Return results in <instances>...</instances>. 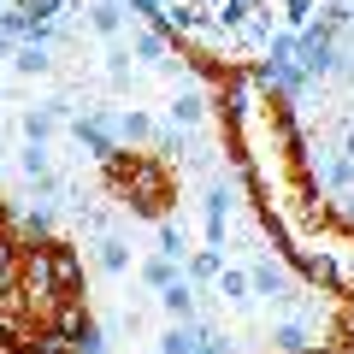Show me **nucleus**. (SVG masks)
Returning <instances> with one entry per match:
<instances>
[{"label": "nucleus", "instance_id": "f257e3e1", "mask_svg": "<svg viewBox=\"0 0 354 354\" xmlns=\"http://www.w3.org/2000/svg\"><path fill=\"white\" fill-rule=\"evenodd\" d=\"M65 301H77V260L59 242H30V254L18 260V307L36 313V325H48Z\"/></svg>", "mask_w": 354, "mask_h": 354}, {"label": "nucleus", "instance_id": "f03ea898", "mask_svg": "<svg viewBox=\"0 0 354 354\" xmlns=\"http://www.w3.org/2000/svg\"><path fill=\"white\" fill-rule=\"evenodd\" d=\"M113 183H118V195H130V207H136V213H160V207L171 201L165 165L142 160V153H130V171H124V160H113Z\"/></svg>", "mask_w": 354, "mask_h": 354}, {"label": "nucleus", "instance_id": "7ed1b4c3", "mask_svg": "<svg viewBox=\"0 0 354 354\" xmlns=\"http://www.w3.org/2000/svg\"><path fill=\"white\" fill-rule=\"evenodd\" d=\"M48 330L59 337V348H65V354H106V337H101V325H95V319H88L77 301H65L59 313L48 319Z\"/></svg>", "mask_w": 354, "mask_h": 354}, {"label": "nucleus", "instance_id": "20e7f679", "mask_svg": "<svg viewBox=\"0 0 354 354\" xmlns=\"http://www.w3.org/2000/svg\"><path fill=\"white\" fill-rule=\"evenodd\" d=\"M248 283H254V295H260V301H272V307H295L301 301V283L290 278V272H283L278 260H272V254H266V260H254V272H248Z\"/></svg>", "mask_w": 354, "mask_h": 354}, {"label": "nucleus", "instance_id": "39448f33", "mask_svg": "<svg viewBox=\"0 0 354 354\" xmlns=\"http://www.w3.org/2000/svg\"><path fill=\"white\" fill-rule=\"evenodd\" d=\"M95 113L106 118V130L118 136V148H124V142H130V148H136V142H153V130H160L148 113H142V106H124V113H106V106H95Z\"/></svg>", "mask_w": 354, "mask_h": 354}, {"label": "nucleus", "instance_id": "423d86ee", "mask_svg": "<svg viewBox=\"0 0 354 354\" xmlns=\"http://www.w3.org/2000/svg\"><path fill=\"white\" fill-rule=\"evenodd\" d=\"M165 118H171V124H183V130L207 124V95H201V83L171 88V101H165Z\"/></svg>", "mask_w": 354, "mask_h": 354}, {"label": "nucleus", "instance_id": "0eeeda50", "mask_svg": "<svg viewBox=\"0 0 354 354\" xmlns=\"http://www.w3.org/2000/svg\"><path fill=\"white\" fill-rule=\"evenodd\" d=\"M266 342H272V354H319V342H313V330H307V319H278Z\"/></svg>", "mask_w": 354, "mask_h": 354}, {"label": "nucleus", "instance_id": "6e6552de", "mask_svg": "<svg viewBox=\"0 0 354 354\" xmlns=\"http://www.w3.org/2000/svg\"><path fill=\"white\" fill-rule=\"evenodd\" d=\"M18 171H24L41 195H59V177H53V165H48V142H24V153H18Z\"/></svg>", "mask_w": 354, "mask_h": 354}, {"label": "nucleus", "instance_id": "1a4fd4ad", "mask_svg": "<svg viewBox=\"0 0 354 354\" xmlns=\"http://www.w3.org/2000/svg\"><path fill=\"white\" fill-rule=\"evenodd\" d=\"M88 30L101 41H118V30H124V0H88Z\"/></svg>", "mask_w": 354, "mask_h": 354}, {"label": "nucleus", "instance_id": "9d476101", "mask_svg": "<svg viewBox=\"0 0 354 354\" xmlns=\"http://www.w3.org/2000/svg\"><path fill=\"white\" fill-rule=\"evenodd\" d=\"M12 65H18L24 77H48V71H53V53H48V41H41V36H24V41L12 48Z\"/></svg>", "mask_w": 354, "mask_h": 354}, {"label": "nucleus", "instance_id": "9b49d317", "mask_svg": "<svg viewBox=\"0 0 354 354\" xmlns=\"http://www.w3.org/2000/svg\"><path fill=\"white\" fill-rule=\"evenodd\" d=\"M195 348H201V325L195 319H171L160 330V354H195Z\"/></svg>", "mask_w": 354, "mask_h": 354}, {"label": "nucleus", "instance_id": "f8f14e48", "mask_svg": "<svg viewBox=\"0 0 354 354\" xmlns=\"http://www.w3.org/2000/svg\"><path fill=\"white\" fill-rule=\"evenodd\" d=\"M218 272H225V248H189V283L195 290H213Z\"/></svg>", "mask_w": 354, "mask_h": 354}, {"label": "nucleus", "instance_id": "ddd939ff", "mask_svg": "<svg viewBox=\"0 0 354 354\" xmlns=\"http://www.w3.org/2000/svg\"><path fill=\"white\" fill-rule=\"evenodd\" d=\"M59 124H65V118L53 113L48 101H41V106H30V113L18 118V130H24V142H53V130H59Z\"/></svg>", "mask_w": 354, "mask_h": 354}, {"label": "nucleus", "instance_id": "4468645a", "mask_svg": "<svg viewBox=\"0 0 354 354\" xmlns=\"http://www.w3.org/2000/svg\"><path fill=\"white\" fill-rule=\"evenodd\" d=\"M95 260H101L106 278H124V272H130V248H124V236H113V230H106V236L95 242Z\"/></svg>", "mask_w": 354, "mask_h": 354}, {"label": "nucleus", "instance_id": "2eb2a0df", "mask_svg": "<svg viewBox=\"0 0 354 354\" xmlns=\"http://www.w3.org/2000/svg\"><path fill=\"white\" fill-rule=\"evenodd\" d=\"M160 307H165L171 319H195V283H189V278H171V283L160 290Z\"/></svg>", "mask_w": 354, "mask_h": 354}, {"label": "nucleus", "instance_id": "dca6fc26", "mask_svg": "<svg viewBox=\"0 0 354 354\" xmlns=\"http://www.w3.org/2000/svg\"><path fill=\"white\" fill-rule=\"evenodd\" d=\"M218 295H225V307H248V301H254V283H248V272L225 266V272H218Z\"/></svg>", "mask_w": 354, "mask_h": 354}, {"label": "nucleus", "instance_id": "f3484780", "mask_svg": "<svg viewBox=\"0 0 354 354\" xmlns=\"http://www.w3.org/2000/svg\"><path fill=\"white\" fill-rule=\"evenodd\" d=\"M153 254H165V260H189V242H183V225L160 218V230H153Z\"/></svg>", "mask_w": 354, "mask_h": 354}, {"label": "nucleus", "instance_id": "a211bd4d", "mask_svg": "<svg viewBox=\"0 0 354 354\" xmlns=\"http://www.w3.org/2000/svg\"><path fill=\"white\" fill-rule=\"evenodd\" d=\"M319 183H325V189H342V195H348V189H354V160H348V153L325 160V165H319Z\"/></svg>", "mask_w": 354, "mask_h": 354}, {"label": "nucleus", "instance_id": "6ab92c4d", "mask_svg": "<svg viewBox=\"0 0 354 354\" xmlns=\"http://www.w3.org/2000/svg\"><path fill=\"white\" fill-rule=\"evenodd\" d=\"M177 278V260H165V254H153V260H142V283H148L153 295L165 290V283Z\"/></svg>", "mask_w": 354, "mask_h": 354}, {"label": "nucleus", "instance_id": "aec40b11", "mask_svg": "<svg viewBox=\"0 0 354 354\" xmlns=\"http://www.w3.org/2000/svg\"><path fill=\"white\" fill-rule=\"evenodd\" d=\"M48 230H53V207H30L24 213V236L36 242V236H48Z\"/></svg>", "mask_w": 354, "mask_h": 354}, {"label": "nucleus", "instance_id": "412c9836", "mask_svg": "<svg viewBox=\"0 0 354 354\" xmlns=\"http://www.w3.org/2000/svg\"><path fill=\"white\" fill-rule=\"evenodd\" d=\"M195 325H201V319H195ZM195 354H230V337H218L213 325H201V348Z\"/></svg>", "mask_w": 354, "mask_h": 354}, {"label": "nucleus", "instance_id": "4be33fe9", "mask_svg": "<svg viewBox=\"0 0 354 354\" xmlns=\"http://www.w3.org/2000/svg\"><path fill=\"white\" fill-rule=\"evenodd\" d=\"M12 48H18V36H12L6 24H0V59H12Z\"/></svg>", "mask_w": 354, "mask_h": 354}, {"label": "nucleus", "instance_id": "5701e85b", "mask_svg": "<svg viewBox=\"0 0 354 354\" xmlns=\"http://www.w3.org/2000/svg\"><path fill=\"white\" fill-rule=\"evenodd\" d=\"M342 153H348V160H354V124L342 130Z\"/></svg>", "mask_w": 354, "mask_h": 354}, {"label": "nucleus", "instance_id": "b1692460", "mask_svg": "<svg viewBox=\"0 0 354 354\" xmlns=\"http://www.w3.org/2000/svg\"><path fill=\"white\" fill-rule=\"evenodd\" d=\"M348 225H354V195H348Z\"/></svg>", "mask_w": 354, "mask_h": 354}, {"label": "nucleus", "instance_id": "393cba45", "mask_svg": "<svg viewBox=\"0 0 354 354\" xmlns=\"http://www.w3.org/2000/svg\"><path fill=\"white\" fill-rule=\"evenodd\" d=\"M0 130H6V118H0Z\"/></svg>", "mask_w": 354, "mask_h": 354}, {"label": "nucleus", "instance_id": "a878e982", "mask_svg": "<svg viewBox=\"0 0 354 354\" xmlns=\"http://www.w3.org/2000/svg\"><path fill=\"white\" fill-rule=\"evenodd\" d=\"M342 6H354V0H342Z\"/></svg>", "mask_w": 354, "mask_h": 354}, {"label": "nucleus", "instance_id": "bb28decb", "mask_svg": "<svg viewBox=\"0 0 354 354\" xmlns=\"http://www.w3.org/2000/svg\"><path fill=\"white\" fill-rule=\"evenodd\" d=\"M0 165H6V160H0Z\"/></svg>", "mask_w": 354, "mask_h": 354}, {"label": "nucleus", "instance_id": "cd10ccee", "mask_svg": "<svg viewBox=\"0 0 354 354\" xmlns=\"http://www.w3.org/2000/svg\"><path fill=\"white\" fill-rule=\"evenodd\" d=\"M153 354H160V348H153Z\"/></svg>", "mask_w": 354, "mask_h": 354}]
</instances>
